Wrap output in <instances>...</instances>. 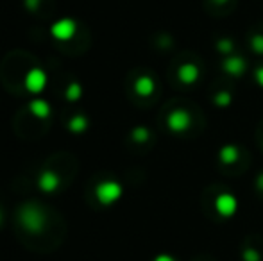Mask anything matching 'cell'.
Masks as SVG:
<instances>
[{"instance_id": "1", "label": "cell", "mask_w": 263, "mask_h": 261, "mask_svg": "<svg viewBox=\"0 0 263 261\" xmlns=\"http://www.w3.org/2000/svg\"><path fill=\"white\" fill-rule=\"evenodd\" d=\"M45 215L36 204H27L20 211V222L29 233H42L45 227Z\"/></svg>"}, {"instance_id": "2", "label": "cell", "mask_w": 263, "mask_h": 261, "mask_svg": "<svg viewBox=\"0 0 263 261\" xmlns=\"http://www.w3.org/2000/svg\"><path fill=\"white\" fill-rule=\"evenodd\" d=\"M95 195H97V198L102 204H106V206L113 204V202H117L122 195V186L115 181H104L97 186Z\"/></svg>"}, {"instance_id": "3", "label": "cell", "mask_w": 263, "mask_h": 261, "mask_svg": "<svg viewBox=\"0 0 263 261\" xmlns=\"http://www.w3.org/2000/svg\"><path fill=\"white\" fill-rule=\"evenodd\" d=\"M50 32H52V36L55 39H59V42H68V39H72L76 36L77 24L72 18H61V20H58L50 27Z\"/></svg>"}, {"instance_id": "4", "label": "cell", "mask_w": 263, "mask_h": 261, "mask_svg": "<svg viewBox=\"0 0 263 261\" xmlns=\"http://www.w3.org/2000/svg\"><path fill=\"white\" fill-rule=\"evenodd\" d=\"M25 88H27L31 93H42L45 90L47 83H49V77H47L45 70L42 68H32L29 70V73L25 75Z\"/></svg>"}, {"instance_id": "5", "label": "cell", "mask_w": 263, "mask_h": 261, "mask_svg": "<svg viewBox=\"0 0 263 261\" xmlns=\"http://www.w3.org/2000/svg\"><path fill=\"white\" fill-rule=\"evenodd\" d=\"M59 185H61V179H59V175L55 174V172L47 170V172H43V174L38 177L40 190H42V192H45V193L55 192V190L59 188Z\"/></svg>"}, {"instance_id": "6", "label": "cell", "mask_w": 263, "mask_h": 261, "mask_svg": "<svg viewBox=\"0 0 263 261\" xmlns=\"http://www.w3.org/2000/svg\"><path fill=\"white\" fill-rule=\"evenodd\" d=\"M29 109H31V113L34 116H38V118H47V116L50 115V106L47 101H43V98H34V101L29 104Z\"/></svg>"}, {"instance_id": "7", "label": "cell", "mask_w": 263, "mask_h": 261, "mask_svg": "<svg viewBox=\"0 0 263 261\" xmlns=\"http://www.w3.org/2000/svg\"><path fill=\"white\" fill-rule=\"evenodd\" d=\"M236 208V202L231 195H222L217 198V209L222 215H231Z\"/></svg>"}, {"instance_id": "8", "label": "cell", "mask_w": 263, "mask_h": 261, "mask_svg": "<svg viewBox=\"0 0 263 261\" xmlns=\"http://www.w3.org/2000/svg\"><path fill=\"white\" fill-rule=\"evenodd\" d=\"M68 127H70V131H72L73 134H81V132H84L88 129V118H86V116H83V115L73 116V118L70 120Z\"/></svg>"}, {"instance_id": "9", "label": "cell", "mask_w": 263, "mask_h": 261, "mask_svg": "<svg viewBox=\"0 0 263 261\" xmlns=\"http://www.w3.org/2000/svg\"><path fill=\"white\" fill-rule=\"evenodd\" d=\"M135 90L138 95H151L154 90V83L149 79V77H140L135 84Z\"/></svg>"}, {"instance_id": "10", "label": "cell", "mask_w": 263, "mask_h": 261, "mask_svg": "<svg viewBox=\"0 0 263 261\" xmlns=\"http://www.w3.org/2000/svg\"><path fill=\"white\" fill-rule=\"evenodd\" d=\"M65 97L68 98L70 102H76L83 97V86L79 83H72L66 86V91H65Z\"/></svg>"}, {"instance_id": "11", "label": "cell", "mask_w": 263, "mask_h": 261, "mask_svg": "<svg viewBox=\"0 0 263 261\" xmlns=\"http://www.w3.org/2000/svg\"><path fill=\"white\" fill-rule=\"evenodd\" d=\"M179 77L184 81V83H192V81H195V77H197V70H195L194 66L186 65L184 68H181Z\"/></svg>"}, {"instance_id": "12", "label": "cell", "mask_w": 263, "mask_h": 261, "mask_svg": "<svg viewBox=\"0 0 263 261\" xmlns=\"http://www.w3.org/2000/svg\"><path fill=\"white\" fill-rule=\"evenodd\" d=\"M183 113H174L172 116H170V126L174 127V129H183Z\"/></svg>"}, {"instance_id": "13", "label": "cell", "mask_w": 263, "mask_h": 261, "mask_svg": "<svg viewBox=\"0 0 263 261\" xmlns=\"http://www.w3.org/2000/svg\"><path fill=\"white\" fill-rule=\"evenodd\" d=\"M38 6H40V0H25V7H27V9L34 11V9H38Z\"/></svg>"}, {"instance_id": "14", "label": "cell", "mask_w": 263, "mask_h": 261, "mask_svg": "<svg viewBox=\"0 0 263 261\" xmlns=\"http://www.w3.org/2000/svg\"><path fill=\"white\" fill-rule=\"evenodd\" d=\"M145 136H147L145 129H136V131H135V138H136V139H143Z\"/></svg>"}, {"instance_id": "15", "label": "cell", "mask_w": 263, "mask_h": 261, "mask_svg": "<svg viewBox=\"0 0 263 261\" xmlns=\"http://www.w3.org/2000/svg\"><path fill=\"white\" fill-rule=\"evenodd\" d=\"M156 261H174L172 258H168V256H159Z\"/></svg>"}]
</instances>
